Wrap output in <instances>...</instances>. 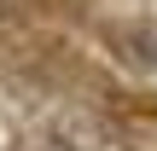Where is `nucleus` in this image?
I'll return each mask as SVG.
<instances>
[{"instance_id":"obj_1","label":"nucleus","mask_w":157,"mask_h":151,"mask_svg":"<svg viewBox=\"0 0 157 151\" xmlns=\"http://www.w3.org/2000/svg\"><path fill=\"white\" fill-rule=\"evenodd\" d=\"M0 12H6V0H0Z\"/></svg>"}]
</instances>
